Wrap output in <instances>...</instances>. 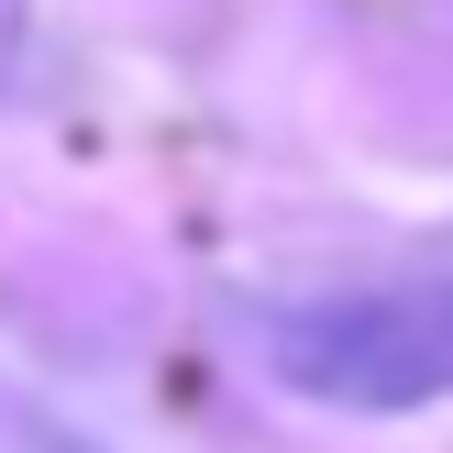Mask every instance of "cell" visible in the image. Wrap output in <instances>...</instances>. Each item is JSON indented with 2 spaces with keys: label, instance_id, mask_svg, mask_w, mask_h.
<instances>
[{
  "label": "cell",
  "instance_id": "obj_1",
  "mask_svg": "<svg viewBox=\"0 0 453 453\" xmlns=\"http://www.w3.org/2000/svg\"><path fill=\"white\" fill-rule=\"evenodd\" d=\"M265 365L321 410H432L453 398V288H343L255 321Z\"/></svg>",
  "mask_w": 453,
  "mask_h": 453
}]
</instances>
